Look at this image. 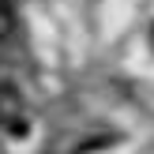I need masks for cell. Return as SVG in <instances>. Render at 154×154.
<instances>
[{"instance_id": "6da1fadb", "label": "cell", "mask_w": 154, "mask_h": 154, "mask_svg": "<svg viewBox=\"0 0 154 154\" xmlns=\"http://www.w3.org/2000/svg\"><path fill=\"white\" fill-rule=\"evenodd\" d=\"M8 30H11V11H8V4L0 0V38H4Z\"/></svg>"}, {"instance_id": "7a4b0ae2", "label": "cell", "mask_w": 154, "mask_h": 154, "mask_svg": "<svg viewBox=\"0 0 154 154\" xmlns=\"http://www.w3.org/2000/svg\"><path fill=\"white\" fill-rule=\"evenodd\" d=\"M150 38H154V34H150Z\"/></svg>"}]
</instances>
